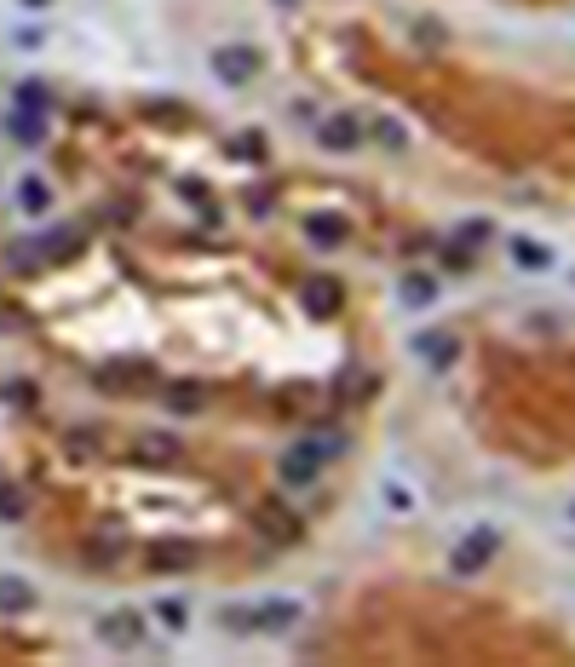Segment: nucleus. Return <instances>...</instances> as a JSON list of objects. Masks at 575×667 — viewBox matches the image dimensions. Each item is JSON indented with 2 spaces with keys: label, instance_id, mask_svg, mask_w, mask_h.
Here are the masks:
<instances>
[{
  "label": "nucleus",
  "instance_id": "423d86ee",
  "mask_svg": "<svg viewBox=\"0 0 575 667\" xmlns=\"http://www.w3.org/2000/svg\"><path fill=\"white\" fill-rule=\"evenodd\" d=\"M259 529L271 535L276 547H299V541H305V524H299L282 501H276V506H259Z\"/></svg>",
  "mask_w": 575,
  "mask_h": 667
},
{
  "label": "nucleus",
  "instance_id": "9d476101",
  "mask_svg": "<svg viewBox=\"0 0 575 667\" xmlns=\"http://www.w3.org/2000/svg\"><path fill=\"white\" fill-rule=\"evenodd\" d=\"M41 598H35V587L23 581V575H0V616H29Z\"/></svg>",
  "mask_w": 575,
  "mask_h": 667
},
{
  "label": "nucleus",
  "instance_id": "dca6fc26",
  "mask_svg": "<svg viewBox=\"0 0 575 667\" xmlns=\"http://www.w3.org/2000/svg\"><path fill=\"white\" fill-rule=\"evenodd\" d=\"M506 248H512V259H518L524 271H552V253H547V248H535L529 236H512Z\"/></svg>",
  "mask_w": 575,
  "mask_h": 667
},
{
  "label": "nucleus",
  "instance_id": "ddd939ff",
  "mask_svg": "<svg viewBox=\"0 0 575 667\" xmlns=\"http://www.w3.org/2000/svg\"><path fill=\"white\" fill-rule=\"evenodd\" d=\"M299 621V604H288V598H282V604H259V610H253V627H259V633H271V627H294Z\"/></svg>",
  "mask_w": 575,
  "mask_h": 667
},
{
  "label": "nucleus",
  "instance_id": "2eb2a0df",
  "mask_svg": "<svg viewBox=\"0 0 575 667\" xmlns=\"http://www.w3.org/2000/svg\"><path fill=\"white\" fill-rule=\"evenodd\" d=\"M6 265L23 276H35V271H46V248L41 242H12V248H6Z\"/></svg>",
  "mask_w": 575,
  "mask_h": 667
},
{
  "label": "nucleus",
  "instance_id": "39448f33",
  "mask_svg": "<svg viewBox=\"0 0 575 667\" xmlns=\"http://www.w3.org/2000/svg\"><path fill=\"white\" fill-rule=\"evenodd\" d=\"M414 357H426L432 368H455V363H460V334L420 328V334H414Z\"/></svg>",
  "mask_w": 575,
  "mask_h": 667
},
{
  "label": "nucleus",
  "instance_id": "c85d7f7f",
  "mask_svg": "<svg viewBox=\"0 0 575 667\" xmlns=\"http://www.w3.org/2000/svg\"><path fill=\"white\" fill-rule=\"evenodd\" d=\"M0 397H6V403H18V409H29V403H35V386H29V380H6Z\"/></svg>",
  "mask_w": 575,
  "mask_h": 667
},
{
  "label": "nucleus",
  "instance_id": "4468645a",
  "mask_svg": "<svg viewBox=\"0 0 575 667\" xmlns=\"http://www.w3.org/2000/svg\"><path fill=\"white\" fill-rule=\"evenodd\" d=\"M305 236H311L317 248H340V242H345V219H340V213H317V219L305 225Z\"/></svg>",
  "mask_w": 575,
  "mask_h": 667
},
{
  "label": "nucleus",
  "instance_id": "f704fd0d",
  "mask_svg": "<svg viewBox=\"0 0 575 667\" xmlns=\"http://www.w3.org/2000/svg\"><path fill=\"white\" fill-rule=\"evenodd\" d=\"M282 6H294V0H282Z\"/></svg>",
  "mask_w": 575,
  "mask_h": 667
},
{
  "label": "nucleus",
  "instance_id": "f03ea898",
  "mask_svg": "<svg viewBox=\"0 0 575 667\" xmlns=\"http://www.w3.org/2000/svg\"><path fill=\"white\" fill-rule=\"evenodd\" d=\"M495 552H501V529L478 524V529H472V535H466V541L455 547V558H449V570H455V575H478L483 564L495 558Z\"/></svg>",
  "mask_w": 575,
  "mask_h": 667
},
{
  "label": "nucleus",
  "instance_id": "f8f14e48",
  "mask_svg": "<svg viewBox=\"0 0 575 667\" xmlns=\"http://www.w3.org/2000/svg\"><path fill=\"white\" fill-rule=\"evenodd\" d=\"M196 564V547H184V541H156L150 547V570L173 575V570H190Z\"/></svg>",
  "mask_w": 575,
  "mask_h": 667
},
{
  "label": "nucleus",
  "instance_id": "4be33fe9",
  "mask_svg": "<svg viewBox=\"0 0 575 667\" xmlns=\"http://www.w3.org/2000/svg\"><path fill=\"white\" fill-rule=\"evenodd\" d=\"M225 156H230V161H265V138H259V133L230 138V144H225Z\"/></svg>",
  "mask_w": 575,
  "mask_h": 667
},
{
  "label": "nucleus",
  "instance_id": "2f4dec72",
  "mask_svg": "<svg viewBox=\"0 0 575 667\" xmlns=\"http://www.w3.org/2000/svg\"><path fill=\"white\" fill-rule=\"evenodd\" d=\"M12 41H18L23 52H35V46H46V35H41V29H18V35H12Z\"/></svg>",
  "mask_w": 575,
  "mask_h": 667
},
{
  "label": "nucleus",
  "instance_id": "f257e3e1",
  "mask_svg": "<svg viewBox=\"0 0 575 667\" xmlns=\"http://www.w3.org/2000/svg\"><path fill=\"white\" fill-rule=\"evenodd\" d=\"M345 437H311V443H299V449H288V455L276 460V478L288 483V489H305V483L322 472V460H334V449H340Z\"/></svg>",
  "mask_w": 575,
  "mask_h": 667
},
{
  "label": "nucleus",
  "instance_id": "6e6552de",
  "mask_svg": "<svg viewBox=\"0 0 575 667\" xmlns=\"http://www.w3.org/2000/svg\"><path fill=\"white\" fill-rule=\"evenodd\" d=\"M299 299H305V311H311V317H334V311L345 305V288L334 282V276H311Z\"/></svg>",
  "mask_w": 575,
  "mask_h": 667
},
{
  "label": "nucleus",
  "instance_id": "393cba45",
  "mask_svg": "<svg viewBox=\"0 0 575 667\" xmlns=\"http://www.w3.org/2000/svg\"><path fill=\"white\" fill-rule=\"evenodd\" d=\"M483 242H489V219H466V225L455 230V248H466V253H478Z\"/></svg>",
  "mask_w": 575,
  "mask_h": 667
},
{
  "label": "nucleus",
  "instance_id": "c756f323",
  "mask_svg": "<svg viewBox=\"0 0 575 667\" xmlns=\"http://www.w3.org/2000/svg\"><path fill=\"white\" fill-rule=\"evenodd\" d=\"M472 259H478V253H466V248H449V253H443V271H460V276H466V271H472Z\"/></svg>",
  "mask_w": 575,
  "mask_h": 667
},
{
  "label": "nucleus",
  "instance_id": "a878e982",
  "mask_svg": "<svg viewBox=\"0 0 575 667\" xmlns=\"http://www.w3.org/2000/svg\"><path fill=\"white\" fill-rule=\"evenodd\" d=\"M23 512H29V501H23V489H18V483H0V518H12V524H18Z\"/></svg>",
  "mask_w": 575,
  "mask_h": 667
},
{
  "label": "nucleus",
  "instance_id": "b1692460",
  "mask_svg": "<svg viewBox=\"0 0 575 667\" xmlns=\"http://www.w3.org/2000/svg\"><path fill=\"white\" fill-rule=\"evenodd\" d=\"M219 627H225V633H259L248 604H225V610H219Z\"/></svg>",
  "mask_w": 575,
  "mask_h": 667
},
{
  "label": "nucleus",
  "instance_id": "7ed1b4c3",
  "mask_svg": "<svg viewBox=\"0 0 575 667\" xmlns=\"http://www.w3.org/2000/svg\"><path fill=\"white\" fill-rule=\"evenodd\" d=\"M213 75H219L225 87H248L253 75H259V52H253V46H242V41L219 46V52H213Z\"/></svg>",
  "mask_w": 575,
  "mask_h": 667
},
{
  "label": "nucleus",
  "instance_id": "6ab92c4d",
  "mask_svg": "<svg viewBox=\"0 0 575 667\" xmlns=\"http://www.w3.org/2000/svg\"><path fill=\"white\" fill-rule=\"evenodd\" d=\"M18 207H23V213H46V207H52V190H46V179H35V173H29V179L18 184Z\"/></svg>",
  "mask_w": 575,
  "mask_h": 667
},
{
  "label": "nucleus",
  "instance_id": "7c9ffc66",
  "mask_svg": "<svg viewBox=\"0 0 575 667\" xmlns=\"http://www.w3.org/2000/svg\"><path fill=\"white\" fill-rule=\"evenodd\" d=\"M340 391H345V397H357V391H374V380H368V374H345Z\"/></svg>",
  "mask_w": 575,
  "mask_h": 667
},
{
  "label": "nucleus",
  "instance_id": "20e7f679",
  "mask_svg": "<svg viewBox=\"0 0 575 667\" xmlns=\"http://www.w3.org/2000/svg\"><path fill=\"white\" fill-rule=\"evenodd\" d=\"M144 616L138 610H110V616H98V639L110 644V650H138L144 644Z\"/></svg>",
  "mask_w": 575,
  "mask_h": 667
},
{
  "label": "nucleus",
  "instance_id": "72a5a7b5",
  "mask_svg": "<svg viewBox=\"0 0 575 667\" xmlns=\"http://www.w3.org/2000/svg\"><path fill=\"white\" fill-rule=\"evenodd\" d=\"M18 6H29V12H46V6H52V0H18Z\"/></svg>",
  "mask_w": 575,
  "mask_h": 667
},
{
  "label": "nucleus",
  "instance_id": "a211bd4d",
  "mask_svg": "<svg viewBox=\"0 0 575 667\" xmlns=\"http://www.w3.org/2000/svg\"><path fill=\"white\" fill-rule=\"evenodd\" d=\"M144 380H150V363H138V368H98V386H104V391L144 386Z\"/></svg>",
  "mask_w": 575,
  "mask_h": 667
},
{
  "label": "nucleus",
  "instance_id": "0eeeda50",
  "mask_svg": "<svg viewBox=\"0 0 575 667\" xmlns=\"http://www.w3.org/2000/svg\"><path fill=\"white\" fill-rule=\"evenodd\" d=\"M317 138H322V150H340V156H351L357 144H363V121L357 115H328L317 127Z\"/></svg>",
  "mask_w": 575,
  "mask_h": 667
},
{
  "label": "nucleus",
  "instance_id": "412c9836",
  "mask_svg": "<svg viewBox=\"0 0 575 667\" xmlns=\"http://www.w3.org/2000/svg\"><path fill=\"white\" fill-rule=\"evenodd\" d=\"M202 403H207L202 386H173V391H167V409H173V414H202Z\"/></svg>",
  "mask_w": 575,
  "mask_h": 667
},
{
  "label": "nucleus",
  "instance_id": "f3484780",
  "mask_svg": "<svg viewBox=\"0 0 575 667\" xmlns=\"http://www.w3.org/2000/svg\"><path fill=\"white\" fill-rule=\"evenodd\" d=\"M12 104H18V110H52V87H46V81H18V92H12Z\"/></svg>",
  "mask_w": 575,
  "mask_h": 667
},
{
  "label": "nucleus",
  "instance_id": "aec40b11",
  "mask_svg": "<svg viewBox=\"0 0 575 667\" xmlns=\"http://www.w3.org/2000/svg\"><path fill=\"white\" fill-rule=\"evenodd\" d=\"M437 299V282L426 271H409L403 276V305H432Z\"/></svg>",
  "mask_w": 575,
  "mask_h": 667
},
{
  "label": "nucleus",
  "instance_id": "cd10ccee",
  "mask_svg": "<svg viewBox=\"0 0 575 667\" xmlns=\"http://www.w3.org/2000/svg\"><path fill=\"white\" fill-rule=\"evenodd\" d=\"M179 196H184V202H196V207L207 213V219H219V213L207 207V184H202V179H179Z\"/></svg>",
  "mask_w": 575,
  "mask_h": 667
},
{
  "label": "nucleus",
  "instance_id": "bb28decb",
  "mask_svg": "<svg viewBox=\"0 0 575 667\" xmlns=\"http://www.w3.org/2000/svg\"><path fill=\"white\" fill-rule=\"evenodd\" d=\"M156 616H161V627H173V633H184V621H190V610H184L179 598H161V604H156Z\"/></svg>",
  "mask_w": 575,
  "mask_h": 667
},
{
  "label": "nucleus",
  "instance_id": "473e14b6",
  "mask_svg": "<svg viewBox=\"0 0 575 667\" xmlns=\"http://www.w3.org/2000/svg\"><path fill=\"white\" fill-rule=\"evenodd\" d=\"M374 133H380V144H391V150H397V144H403V133H397V121H380V127H374Z\"/></svg>",
  "mask_w": 575,
  "mask_h": 667
},
{
  "label": "nucleus",
  "instance_id": "1a4fd4ad",
  "mask_svg": "<svg viewBox=\"0 0 575 667\" xmlns=\"http://www.w3.org/2000/svg\"><path fill=\"white\" fill-rule=\"evenodd\" d=\"M133 455L150 460V466H173L184 449H179V437H173V432H138L133 437Z\"/></svg>",
  "mask_w": 575,
  "mask_h": 667
},
{
  "label": "nucleus",
  "instance_id": "9b49d317",
  "mask_svg": "<svg viewBox=\"0 0 575 667\" xmlns=\"http://www.w3.org/2000/svg\"><path fill=\"white\" fill-rule=\"evenodd\" d=\"M6 133L35 150V144H46V115L41 110H18V104H12V110H6Z\"/></svg>",
  "mask_w": 575,
  "mask_h": 667
},
{
  "label": "nucleus",
  "instance_id": "5701e85b",
  "mask_svg": "<svg viewBox=\"0 0 575 667\" xmlns=\"http://www.w3.org/2000/svg\"><path fill=\"white\" fill-rule=\"evenodd\" d=\"M138 115H144V121H173V127H184V121H190V110H184V104H161V98L138 104Z\"/></svg>",
  "mask_w": 575,
  "mask_h": 667
}]
</instances>
